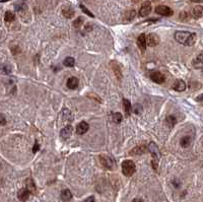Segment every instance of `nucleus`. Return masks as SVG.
Here are the masks:
<instances>
[{
	"mask_svg": "<svg viewBox=\"0 0 203 202\" xmlns=\"http://www.w3.org/2000/svg\"><path fill=\"white\" fill-rule=\"evenodd\" d=\"M175 39L178 43L184 46H193L196 42V35L190 32L179 31L175 33Z\"/></svg>",
	"mask_w": 203,
	"mask_h": 202,
	"instance_id": "nucleus-1",
	"label": "nucleus"
},
{
	"mask_svg": "<svg viewBox=\"0 0 203 202\" xmlns=\"http://www.w3.org/2000/svg\"><path fill=\"white\" fill-rule=\"evenodd\" d=\"M148 151H150L152 155V167H154L156 171H157V166H159V146L156 145V143L154 142H150L149 145H148Z\"/></svg>",
	"mask_w": 203,
	"mask_h": 202,
	"instance_id": "nucleus-2",
	"label": "nucleus"
},
{
	"mask_svg": "<svg viewBox=\"0 0 203 202\" xmlns=\"http://www.w3.org/2000/svg\"><path fill=\"white\" fill-rule=\"evenodd\" d=\"M135 170H136V166L133 160H127L122 162V172L126 177H130L133 175L135 173Z\"/></svg>",
	"mask_w": 203,
	"mask_h": 202,
	"instance_id": "nucleus-3",
	"label": "nucleus"
},
{
	"mask_svg": "<svg viewBox=\"0 0 203 202\" xmlns=\"http://www.w3.org/2000/svg\"><path fill=\"white\" fill-rule=\"evenodd\" d=\"M100 162H101L102 166L108 170H113V167H115V160H113L111 157L106 155H102L100 157Z\"/></svg>",
	"mask_w": 203,
	"mask_h": 202,
	"instance_id": "nucleus-4",
	"label": "nucleus"
},
{
	"mask_svg": "<svg viewBox=\"0 0 203 202\" xmlns=\"http://www.w3.org/2000/svg\"><path fill=\"white\" fill-rule=\"evenodd\" d=\"M156 12L161 17H171L173 15V10L166 5H159L156 7Z\"/></svg>",
	"mask_w": 203,
	"mask_h": 202,
	"instance_id": "nucleus-5",
	"label": "nucleus"
},
{
	"mask_svg": "<svg viewBox=\"0 0 203 202\" xmlns=\"http://www.w3.org/2000/svg\"><path fill=\"white\" fill-rule=\"evenodd\" d=\"M151 9H152L151 3H150L149 1H145L144 3L141 5L140 9H139V15L142 17H147V15L151 12Z\"/></svg>",
	"mask_w": 203,
	"mask_h": 202,
	"instance_id": "nucleus-6",
	"label": "nucleus"
},
{
	"mask_svg": "<svg viewBox=\"0 0 203 202\" xmlns=\"http://www.w3.org/2000/svg\"><path fill=\"white\" fill-rule=\"evenodd\" d=\"M150 78L154 82H156V83H164L166 80V77L165 75L163 74L161 72H159V71H154V72L150 74Z\"/></svg>",
	"mask_w": 203,
	"mask_h": 202,
	"instance_id": "nucleus-7",
	"label": "nucleus"
},
{
	"mask_svg": "<svg viewBox=\"0 0 203 202\" xmlns=\"http://www.w3.org/2000/svg\"><path fill=\"white\" fill-rule=\"evenodd\" d=\"M137 45L139 47V49L142 52L145 51L146 49V45H147V37L145 36V34H141L137 39Z\"/></svg>",
	"mask_w": 203,
	"mask_h": 202,
	"instance_id": "nucleus-8",
	"label": "nucleus"
},
{
	"mask_svg": "<svg viewBox=\"0 0 203 202\" xmlns=\"http://www.w3.org/2000/svg\"><path fill=\"white\" fill-rule=\"evenodd\" d=\"M111 65H112V69H113L114 73H115L116 77H117L118 80L122 79V71H121V66L120 64L118 63L117 61H112L111 62Z\"/></svg>",
	"mask_w": 203,
	"mask_h": 202,
	"instance_id": "nucleus-9",
	"label": "nucleus"
},
{
	"mask_svg": "<svg viewBox=\"0 0 203 202\" xmlns=\"http://www.w3.org/2000/svg\"><path fill=\"white\" fill-rule=\"evenodd\" d=\"M159 43V38L156 34H149L147 36V45L149 47H156Z\"/></svg>",
	"mask_w": 203,
	"mask_h": 202,
	"instance_id": "nucleus-10",
	"label": "nucleus"
},
{
	"mask_svg": "<svg viewBox=\"0 0 203 202\" xmlns=\"http://www.w3.org/2000/svg\"><path fill=\"white\" fill-rule=\"evenodd\" d=\"M172 88L176 91H180V93H181V91H184L185 89H186V82L182 79L176 80L174 82V84H173Z\"/></svg>",
	"mask_w": 203,
	"mask_h": 202,
	"instance_id": "nucleus-11",
	"label": "nucleus"
},
{
	"mask_svg": "<svg viewBox=\"0 0 203 202\" xmlns=\"http://www.w3.org/2000/svg\"><path fill=\"white\" fill-rule=\"evenodd\" d=\"M72 131H73V127H72L71 125H67V126H65L62 130H61L60 136L62 137L63 139H67V138H69V137L71 136Z\"/></svg>",
	"mask_w": 203,
	"mask_h": 202,
	"instance_id": "nucleus-12",
	"label": "nucleus"
},
{
	"mask_svg": "<svg viewBox=\"0 0 203 202\" xmlns=\"http://www.w3.org/2000/svg\"><path fill=\"white\" fill-rule=\"evenodd\" d=\"M29 195H31V192L27 188H22V189H20L19 191V193H17V197H19L20 201L24 202L29 198Z\"/></svg>",
	"mask_w": 203,
	"mask_h": 202,
	"instance_id": "nucleus-13",
	"label": "nucleus"
},
{
	"mask_svg": "<svg viewBox=\"0 0 203 202\" xmlns=\"http://www.w3.org/2000/svg\"><path fill=\"white\" fill-rule=\"evenodd\" d=\"M147 150H148V147H146L145 145H139V146L134 147L129 153L131 155H142V153L146 152Z\"/></svg>",
	"mask_w": 203,
	"mask_h": 202,
	"instance_id": "nucleus-14",
	"label": "nucleus"
},
{
	"mask_svg": "<svg viewBox=\"0 0 203 202\" xmlns=\"http://www.w3.org/2000/svg\"><path fill=\"white\" fill-rule=\"evenodd\" d=\"M26 188L29 190V192H31V194H36V193H37V187H36L35 182H34L33 179H31V178L27 179Z\"/></svg>",
	"mask_w": 203,
	"mask_h": 202,
	"instance_id": "nucleus-15",
	"label": "nucleus"
},
{
	"mask_svg": "<svg viewBox=\"0 0 203 202\" xmlns=\"http://www.w3.org/2000/svg\"><path fill=\"white\" fill-rule=\"evenodd\" d=\"M88 128H90V126H88V124L85 122V121H82V122H80L78 124V125L76 126V133L77 134H84V133H86V131L88 130Z\"/></svg>",
	"mask_w": 203,
	"mask_h": 202,
	"instance_id": "nucleus-16",
	"label": "nucleus"
},
{
	"mask_svg": "<svg viewBox=\"0 0 203 202\" xmlns=\"http://www.w3.org/2000/svg\"><path fill=\"white\" fill-rule=\"evenodd\" d=\"M66 84H67V88L69 89H75L78 88L79 86V80L76 78V77H70V78H68L67 82H66Z\"/></svg>",
	"mask_w": 203,
	"mask_h": 202,
	"instance_id": "nucleus-17",
	"label": "nucleus"
},
{
	"mask_svg": "<svg viewBox=\"0 0 203 202\" xmlns=\"http://www.w3.org/2000/svg\"><path fill=\"white\" fill-rule=\"evenodd\" d=\"M193 67L196 68V69H199V68H203V53L199 54L192 62Z\"/></svg>",
	"mask_w": 203,
	"mask_h": 202,
	"instance_id": "nucleus-18",
	"label": "nucleus"
},
{
	"mask_svg": "<svg viewBox=\"0 0 203 202\" xmlns=\"http://www.w3.org/2000/svg\"><path fill=\"white\" fill-rule=\"evenodd\" d=\"M192 15L194 18H200L203 15V6L197 5L192 9Z\"/></svg>",
	"mask_w": 203,
	"mask_h": 202,
	"instance_id": "nucleus-19",
	"label": "nucleus"
},
{
	"mask_svg": "<svg viewBox=\"0 0 203 202\" xmlns=\"http://www.w3.org/2000/svg\"><path fill=\"white\" fill-rule=\"evenodd\" d=\"M62 13L66 18H72L74 15V9L70 6H66L62 9Z\"/></svg>",
	"mask_w": 203,
	"mask_h": 202,
	"instance_id": "nucleus-20",
	"label": "nucleus"
},
{
	"mask_svg": "<svg viewBox=\"0 0 203 202\" xmlns=\"http://www.w3.org/2000/svg\"><path fill=\"white\" fill-rule=\"evenodd\" d=\"M71 198H72V194L69 190L68 189L62 190V192H61V199H62L63 201L67 202V201H69Z\"/></svg>",
	"mask_w": 203,
	"mask_h": 202,
	"instance_id": "nucleus-21",
	"label": "nucleus"
},
{
	"mask_svg": "<svg viewBox=\"0 0 203 202\" xmlns=\"http://www.w3.org/2000/svg\"><path fill=\"white\" fill-rule=\"evenodd\" d=\"M166 123L168 124V126L170 128L174 127L176 123H177V118H176L174 115H170V116H168L166 118Z\"/></svg>",
	"mask_w": 203,
	"mask_h": 202,
	"instance_id": "nucleus-22",
	"label": "nucleus"
},
{
	"mask_svg": "<svg viewBox=\"0 0 203 202\" xmlns=\"http://www.w3.org/2000/svg\"><path fill=\"white\" fill-rule=\"evenodd\" d=\"M191 141H192V139H191L190 136H184L182 137V139L180 140V144H181L182 147H188V146H190L191 144Z\"/></svg>",
	"mask_w": 203,
	"mask_h": 202,
	"instance_id": "nucleus-23",
	"label": "nucleus"
},
{
	"mask_svg": "<svg viewBox=\"0 0 203 202\" xmlns=\"http://www.w3.org/2000/svg\"><path fill=\"white\" fill-rule=\"evenodd\" d=\"M15 19V14L12 11H6L5 15H4V20L6 22H12Z\"/></svg>",
	"mask_w": 203,
	"mask_h": 202,
	"instance_id": "nucleus-24",
	"label": "nucleus"
},
{
	"mask_svg": "<svg viewBox=\"0 0 203 202\" xmlns=\"http://www.w3.org/2000/svg\"><path fill=\"white\" fill-rule=\"evenodd\" d=\"M123 104H124V109H125L126 116H129L130 113H131V103H130L127 98H124V100H123Z\"/></svg>",
	"mask_w": 203,
	"mask_h": 202,
	"instance_id": "nucleus-25",
	"label": "nucleus"
},
{
	"mask_svg": "<svg viewBox=\"0 0 203 202\" xmlns=\"http://www.w3.org/2000/svg\"><path fill=\"white\" fill-rule=\"evenodd\" d=\"M63 64H64V66H66V67H72L75 64V60L73 57H66L64 61H63Z\"/></svg>",
	"mask_w": 203,
	"mask_h": 202,
	"instance_id": "nucleus-26",
	"label": "nucleus"
},
{
	"mask_svg": "<svg viewBox=\"0 0 203 202\" xmlns=\"http://www.w3.org/2000/svg\"><path fill=\"white\" fill-rule=\"evenodd\" d=\"M123 120V116L121 113H115L113 115V121L115 123H120Z\"/></svg>",
	"mask_w": 203,
	"mask_h": 202,
	"instance_id": "nucleus-27",
	"label": "nucleus"
},
{
	"mask_svg": "<svg viewBox=\"0 0 203 202\" xmlns=\"http://www.w3.org/2000/svg\"><path fill=\"white\" fill-rule=\"evenodd\" d=\"M135 15H136V12L134 10H129L128 12L126 13V18L128 20H131V19H133L134 17H135Z\"/></svg>",
	"mask_w": 203,
	"mask_h": 202,
	"instance_id": "nucleus-28",
	"label": "nucleus"
},
{
	"mask_svg": "<svg viewBox=\"0 0 203 202\" xmlns=\"http://www.w3.org/2000/svg\"><path fill=\"white\" fill-rule=\"evenodd\" d=\"M82 22H83V18H82V17H78V18H77V19L73 22V26H74L75 27H79L81 26V24H82Z\"/></svg>",
	"mask_w": 203,
	"mask_h": 202,
	"instance_id": "nucleus-29",
	"label": "nucleus"
},
{
	"mask_svg": "<svg viewBox=\"0 0 203 202\" xmlns=\"http://www.w3.org/2000/svg\"><path fill=\"white\" fill-rule=\"evenodd\" d=\"M180 18H181V20H183V22H186V20L189 19V14L187 12H181V14H180Z\"/></svg>",
	"mask_w": 203,
	"mask_h": 202,
	"instance_id": "nucleus-30",
	"label": "nucleus"
},
{
	"mask_svg": "<svg viewBox=\"0 0 203 202\" xmlns=\"http://www.w3.org/2000/svg\"><path fill=\"white\" fill-rule=\"evenodd\" d=\"M80 8H81V9H82V11H83V12H84V13H86V14H88V15H90V17H93V13H92V12H90V10H88V9H86L85 7H84V6H83V5H80Z\"/></svg>",
	"mask_w": 203,
	"mask_h": 202,
	"instance_id": "nucleus-31",
	"label": "nucleus"
},
{
	"mask_svg": "<svg viewBox=\"0 0 203 202\" xmlns=\"http://www.w3.org/2000/svg\"><path fill=\"white\" fill-rule=\"evenodd\" d=\"M3 69H4V72H5L6 74H8V73H10V67H9V66H8V67H7V65L3 66Z\"/></svg>",
	"mask_w": 203,
	"mask_h": 202,
	"instance_id": "nucleus-32",
	"label": "nucleus"
},
{
	"mask_svg": "<svg viewBox=\"0 0 203 202\" xmlns=\"http://www.w3.org/2000/svg\"><path fill=\"white\" fill-rule=\"evenodd\" d=\"M84 202H95V197H93V196L88 197V198H86L85 200H84Z\"/></svg>",
	"mask_w": 203,
	"mask_h": 202,
	"instance_id": "nucleus-33",
	"label": "nucleus"
},
{
	"mask_svg": "<svg viewBox=\"0 0 203 202\" xmlns=\"http://www.w3.org/2000/svg\"><path fill=\"white\" fill-rule=\"evenodd\" d=\"M196 101H197V102H203V93L200 96H198V97L196 98Z\"/></svg>",
	"mask_w": 203,
	"mask_h": 202,
	"instance_id": "nucleus-34",
	"label": "nucleus"
},
{
	"mask_svg": "<svg viewBox=\"0 0 203 202\" xmlns=\"http://www.w3.org/2000/svg\"><path fill=\"white\" fill-rule=\"evenodd\" d=\"M39 150V144H38V142L36 141V143H35V146H34V150H33V151L34 152H37V150Z\"/></svg>",
	"mask_w": 203,
	"mask_h": 202,
	"instance_id": "nucleus-35",
	"label": "nucleus"
},
{
	"mask_svg": "<svg viewBox=\"0 0 203 202\" xmlns=\"http://www.w3.org/2000/svg\"><path fill=\"white\" fill-rule=\"evenodd\" d=\"M0 118H1V125H4V124L6 123L5 119H4V116H3V115H1V116H0Z\"/></svg>",
	"mask_w": 203,
	"mask_h": 202,
	"instance_id": "nucleus-36",
	"label": "nucleus"
},
{
	"mask_svg": "<svg viewBox=\"0 0 203 202\" xmlns=\"http://www.w3.org/2000/svg\"><path fill=\"white\" fill-rule=\"evenodd\" d=\"M132 202H143V201H142V199H140V198H135Z\"/></svg>",
	"mask_w": 203,
	"mask_h": 202,
	"instance_id": "nucleus-37",
	"label": "nucleus"
},
{
	"mask_svg": "<svg viewBox=\"0 0 203 202\" xmlns=\"http://www.w3.org/2000/svg\"><path fill=\"white\" fill-rule=\"evenodd\" d=\"M191 2H196V3H199V2H202V0H189Z\"/></svg>",
	"mask_w": 203,
	"mask_h": 202,
	"instance_id": "nucleus-38",
	"label": "nucleus"
},
{
	"mask_svg": "<svg viewBox=\"0 0 203 202\" xmlns=\"http://www.w3.org/2000/svg\"><path fill=\"white\" fill-rule=\"evenodd\" d=\"M5 1H7V0H2V2H5Z\"/></svg>",
	"mask_w": 203,
	"mask_h": 202,
	"instance_id": "nucleus-39",
	"label": "nucleus"
},
{
	"mask_svg": "<svg viewBox=\"0 0 203 202\" xmlns=\"http://www.w3.org/2000/svg\"><path fill=\"white\" fill-rule=\"evenodd\" d=\"M202 75H203V68H202Z\"/></svg>",
	"mask_w": 203,
	"mask_h": 202,
	"instance_id": "nucleus-40",
	"label": "nucleus"
}]
</instances>
